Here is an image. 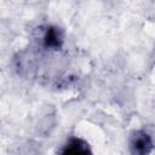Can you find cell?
Masks as SVG:
<instances>
[{
  "mask_svg": "<svg viewBox=\"0 0 155 155\" xmlns=\"http://www.w3.org/2000/svg\"><path fill=\"white\" fill-rule=\"evenodd\" d=\"M128 148L131 155H150L154 150L153 137L144 130H136L130 137Z\"/></svg>",
  "mask_w": 155,
  "mask_h": 155,
  "instance_id": "6da1fadb",
  "label": "cell"
},
{
  "mask_svg": "<svg viewBox=\"0 0 155 155\" xmlns=\"http://www.w3.org/2000/svg\"><path fill=\"white\" fill-rule=\"evenodd\" d=\"M41 41H42V46L46 50L58 51L64 45V31L58 25L50 24L45 28Z\"/></svg>",
  "mask_w": 155,
  "mask_h": 155,
  "instance_id": "7a4b0ae2",
  "label": "cell"
},
{
  "mask_svg": "<svg viewBox=\"0 0 155 155\" xmlns=\"http://www.w3.org/2000/svg\"><path fill=\"white\" fill-rule=\"evenodd\" d=\"M59 155H93L87 140L80 137H70L63 145Z\"/></svg>",
  "mask_w": 155,
  "mask_h": 155,
  "instance_id": "3957f363",
  "label": "cell"
}]
</instances>
